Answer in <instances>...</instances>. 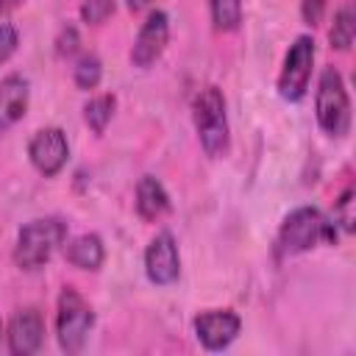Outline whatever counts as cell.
Here are the masks:
<instances>
[{
  "instance_id": "1",
  "label": "cell",
  "mask_w": 356,
  "mask_h": 356,
  "mask_svg": "<svg viewBox=\"0 0 356 356\" xmlns=\"http://www.w3.org/2000/svg\"><path fill=\"white\" fill-rule=\"evenodd\" d=\"M317 242H337V222L328 220L314 206H298L292 209L278 228L275 236V253L278 256H298L312 250Z\"/></svg>"
},
{
  "instance_id": "11",
  "label": "cell",
  "mask_w": 356,
  "mask_h": 356,
  "mask_svg": "<svg viewBox=\"0 0 356 356\" xmlns=\"http://www.w3.org/2000/svg\"><path fill=\"white\" fill-rule=\"evenodd\" d=\"M44 345V317L36 306L17 309L6 328V348L14 356H31Z\"/></svg>"
},
{
  "instance_id": "20",
  "label": "cell",
  "mask_w": 356,
  "mask_h": 356,
  "mask_svg": "<svg viewBox=\"0 0 356 356\" xmlns=\"http://www.w3.org/2000/svg\"><path fill=\"white\" fill-rule=\"evenodd\" d=\"M114 14V0H83L81 3V19L86 25H100Z\"/></svg>"
},
{
  "instance_id": "13",
  "label": "cell",
  "mask_w": 356,
  "mask_h": 356,
  "mask_svg": "<svg viewBox=\"0 0 356 356\" xmlns=\"http://www.w3.org/2000/svg\"><path fill=\"white\" fill-rule=\"evenodd\" d=\"M172 209L170 192L156 175H142L136 184V214L147 222H159Z\"/></svg>"
},
{
  "instance_id": "25",
  "label": "cell",
  "mask_w": 356,
  "mask_h": 356,
  "mask_svg": "<svg viewBox=\"0 0 356 356\" xmlns=\"http://www.w3.org/2000/svg\"><path fill=\"white\" fill-rule=\"evenodd\" d=\"M150 3H153V0H125V6H128L134 14H136V11H145Z\"/></svg>"
},
{
  "instance_id": "19",
  "label": "cell",
  "mask_w": 356,
  "mask_h": 356,
  "mask_svg": "<svg viewBox=\"0 0 356 356\" xmlns=\"http://www.w3.org/2000/svg\"><path fill=\"white\" fill-rule=\"evenodd\" d=\"M331 220H334L345 234L353 231V220H356V217H353V189H350V186L337 197V203H334V217H331Z\"/></svg>"
},
{
  "instance_id": "10",
  "label": "cell",
  "mask_w": 356,
  "mask_h": 356,
  "mask_svg": "<svg viewBox=\"0 0 356 356\" xmlns=\"http://www.w3.org/2000/svg\"><path fill=\"white\" fill-rule=\"evenodd\" d=\"M195 337L206 350H225L242 331V320L231 309H206L192 320Z\"/></svg>"
},
{
  "instance_id": "3",
  "label": "cell",
  "mask_w": 356,
  "mask_h": 356,
  "mask_svg": "<svg viewBox=\"0 0 356 356\" xmlns=\"http://www.w3.org/2000/svg\"><path fill=\"white\" fill-rule=\"evenodd\" d=\"M67 222L61 217H36L25 222L14 242V264L25 273H33L50 261V256L64 245Z\"/></svg>"
},
{
  "instance_id": "21",
  "label": "cell",
  "mask_w": 356,
  "mask_h": 356,
  "mask_svg": "<svg viewBox=\"0 0 356 356\" xmlns=\"http://www.w3.org/2000/svg\"><path fill=\"white\" fill-rule=\"evenodd\" d=\"M78 44H81V36H78V28L75 25H61L58 36H56V56L58 58H70L78 53Z\"/></svg>"
},
{
  "instance_id": "6",
  "label": "cell",
  "mask_w": 356,
  "mask_h": 356,
  "mask_svg": "<svg viewBox=\"0 0 356 356\" xmlns=\"http://www.w3.org/2000/svg\"><path fill=\"white\" fill-rule=\"evenodd\" d=\"M314 56H317L314 39L309 33L295 36V42L289 44V50L284 56L278 81H275V89H278V95L284 100L298 103V100L306 97L309 81H312V70H314Z\"/></svg>"
},
{
  "instance_id": "8",
  "label": "cell",
  "mask_w": 356,
  "mask_h": 356,
  "mask_svg": "<svg viewBox=\"0 0 356 356\" xmlns=\"http://www.w3.org/2000/svg\"><path fill=\"white\" fill-rule=\"evenodd\" d=\"M28 159L36 167V172H42L44 178H53L64 170L67 159H70V142L67 134L58 125H47L39 128L31 142H28Z\"/></svg>"
},
{
  "instance_id": "18",
  "label": "cell",
  "mask_w": 356,
  "mask_h": 356,
  "mask_svg": "<svg viewBox=\"0 0 356 356\" xmlns=\"http://www.w3.org/2000/svg\"><path fill=\"white\" fill-rule=\"evenodd\" d=\"M209 14L217 31H236L242 22V0H209Z\"/></svg>"
},
{
  "instance_id": "9",
  "label": "cell",
  "mask_w": 356,
  "mask_h": 356,
  "mask_svg": "<svg viewBox=\"0 0 356 356\" xmlns=\"http://www.w3.org/2000/svg\"><path fill=\"white\" fill-rule=\"evenodd\" d=\"M167 42H170V17H167V11L156 8L145 17V22L136 31V39L131 44V64L139 70L156 64L161 58Z\"/></svg>"
},
{
  "instance_id": "26",
  "label": "cell",
  "mask_w": 356,
  "mask_h": 356,
  "mask_svg": "<svg viewBox=\"0 0 356 356\" xmlns=\"http://www.w3.org/2000/svg\"><path fill=\"white\" fill-rule=\"evenodd\" d=\"M3 334H6V331H3V323H0V342H3Z\"/></svg>"
},
{
  "instance_id": "24",
  "label": "cell",
  "mask_w": 356,
  "mask_h": 356,
  "mask_svg": "<svg viewBox=\"0 0 356 356\" xmlns=\"http://www.w3.org/2000/svg\"><path fill=\"white\" fill-rule=\"evenodd\" d=\"M22 3H25V0H0V14H11V11H17Z\"/></svg>"
},
{
  "instance_id": "2",
  "label": "cell",
  "mask_w": 356,
  "mask_h": 356,
  "mask_svg": "<svg viewBox=\"0 0 356 356\" xmlns=\"http://www.w3.org/2000/svg\"><path fill=\"white\" fill-rule=\"evenodd\" d=\"M192 122L197 131V142L209 159H220L231 147V125L225 95L217 86H203L192 100Z\"/></svg>"
},
{
  "instance_id": "12",
  "label": "cell",
  "mask_w": 356,
  "mask_h": 356,
  "mask_svg": "<svg viewBox=\"0 0 356 356\" xmlns=\"http://www.w3.org/2000/svg\"><path fill=\"white\" fill-rule=\"evenodd\" d=\"M31 103V83L25 75L11 72L0 81V134H6L8 128H14Z\"/></svg>"
},
{
  "instance_id": "22",
  "label": "cell",
  "mask_w": 356,
  "mask_h": 356,
  "mask_svg": "<svg viewBox=\"0 0 356 356\" xmlns=\"http://www.w3.org/2000/svg\"><path fill=\"white\" fill-rule=\"evenodd\" d=\"M19 47V31L11 22H0V64H6Z\"/></svg>"
},
{
  "instance_id": "16",
  "label": "cell",
  "mask_w": 356,
  "mask_h": 356,
  "mask_svg": "<svg viewBox=\"0 0 356 356\" xmlns=\"http://www.w3.org/2000/svg\"><path fill=\"white\" fill-rule=\"evenodd\" d=\"M114 108H117V97H114L111 92L95 95V97H89L86 106H83V122L92 128V134L100 136V134L106 131V125L111 122Z\"/></svg>"
},
{
  "instance_id": "5",
  "label": "cell",
  "mask_w": 356,
  "mask_h": 356,
  "mask_svg": "<svg viewBox=\"0 0 356 356\" xmlns=\"http://www.w3.org/2000/svg\"><path fill=\"white\" fill-rule=\"evenodd\" d=\"M92 325H95L92 303L75 286H64L56 300V339L61 350L70 356L81 353L86 348Z\"/></svg>"
},
{
  "instance_id": "17",
  "label": "cell",
  "mask_w": 356,
  "mask_h": 356,
  "mask_svg": "<svg viewBox=\"0 0 356 356\" xmlns=\"http://www.w3.org/2000/svg\"><path fill=\"white\" fill-rule=\"evenodd\" d=\"M72 81L83 92L97 89V83L103 81V61L97 58V53H81L78 56V61L72 67Z\"/></svg>"
},
{
  "instance_id": "4",
  "label": "cell",
  "mask_w": 356,
  "mask_h": 356,
  "mask_svg": "<svg viewBox=\"0 0 356 356\" xmlns=\"http://www.w3.org/2000/svg\"><path fill=\"white\" fill-rule=\"evenodd\" d=\"M314 114H317V125L323 128V134L334 139H342L350 131V95L337 67H325L317 78Z\"/></svg>"
},
{
  "instance_id": "7",
  "label": "cell",
  "mask_w": 356,
  "mask_h": 356,
  "mask_svg": "<svg viewBox=\"0 0 356 356\" xmlns=\"http://www.w3.org/2000/svg\"><path fill=\"white\" fill-rule=\"evenodd\" d=\"M145 275L156 286H170L181 275V253L172 231L161 228L145 248Z\"/></svg>"
},
{
  "instance_id": "14",
  "label": "cell",
  "mask_w": 356,
  "mask_h": 356,
  "mask_svg": "<svg viewBox=\"0 0 356 356\" xmlns=\"http://www.w3.org/2000/svg\"><path fill=\"white\" fill-rule=\"evenodd\" d=\"M64 256H67V261L72 267L95 273L106 261V245H103V239L97 234H81V236H75V239L67 242Z\"/></svg>"
},
{
  "instance_id": "23",
  "label": "cell",
  "mask_w": 356,
  "mask_h": 356,
  "mask_svg": "<svg viewBox=\"0 0 356 356\" xmlns=\"http://www.w3.org/2000/svg\"><path fill=\"white\" fill-rule=\"evenodd\" d=\"M325 6H328V0H300V14H303V22L314 28V25L323 19Z\"/></svg>"
},
{
  "instance_id": "15",
  "label": "cell",
  "mask_w": 356,
  "mask_h": 356,
  "mask_svg": "<svg viewBox=\"0 0 356 356\" xmlns=\"http://www.w3.org/2000/svg\"><path fill=\"white\" fill-rule=\"evenodd\" d=\"M353 33H356V17H353V3H342L337 11H334V19H331V28H328V42L334 50H350L353 44Z\"/></svg>"
}]
</instances>
